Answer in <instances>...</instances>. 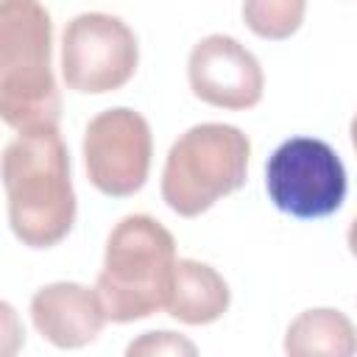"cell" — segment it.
<instances>
[{
	"instance_id": "4fadbf2b",
	"label": "cell",
	"mask_w": 357,
	"mask_h": 357,
	"mask_svg": "<svg viewBox=\"0 0 357 357\" xmlns=\"http://www.w3.org/2000/svg\"><path fill=\"white\" fill-rule=\"evenodd\" d=\"M198 349H195V343L192 340H187V337H181V335H176V332H167V329H162V332H145V335H139L137 340H131L128 343V349H126V354L128 357H139V354H145V357H159V354H187V357H192Z\"/></svg>"
},
{
	"instance_id": "7c38bea8",
	"label": "cell",
	"mask_w": 357,
	"mask_h": 357,
	"mask_svg": "<svg viewBox=\"0 0 357 357\" xmlns=\"http://www.w3.org/2000/svg\"><path fill=\"white\" fill-rule=\"evenodd\" d=\"M307 0H243V20L259 39H287L304 22Z\"/></svg>"
},
{
	"instance_id": "30bf717a",
	"label": "cell",
	"mask_w": 357,
	"mask_h": 357,
	"mask_svg": "<svg viewBox=\"0 0 357 357\" xmlns=\"http://www.w3.org/2000/svg\"><path fill=\"white\" fill-rule=\"evenodd\" d=\"M231 293L226 279L206 262L178 259L173 273V290L167 298V312L190 326H204L218 321L229 310Z\"/></svg>"
},
{
	"instance_id": "5b68a950",
	"label": "cell",
	"mask_w": 357,
	"mask_h": 357,
	"mask_svg": "<svg viewBox=\"0 0 357 357\" xmlns=\"http://www.w3.org/2000/svg\"><path fill=\"white\" fill-rule=\"evenodd\" d=\"M265 190L273 206L298 220L335 215L346 201V167L315 137L284 139L265 165Z\"/></svg>"
},
{
	"instance_id": "9c48e42d",
	"label": "cell",
	"mask_w": 357,
	"mask_h": 357,
	"mask_svg": "<svg viewBox=\"0 0 357 357\" xmlns=\"http://www.w3.org/2000/svg\"><path fill=\"white\" fill-rule=\"evenodd\" d=\"M31 321L56 349H81L92 343L109 321L98 290L78 282H53L33 293Z\"/></svg>"
},
{
	"instance_id": "8992f818",
	"label": "cell",
	"mask_w": 357,
	"mask_h": 357,
	"mask_svg": "<svg viewBox=\"0 0 357 357\" xmlns=\"http://www.w3.org/2000/svg\"><path fill=\"white\" fill-rule=\"evenodd\" d=\"M139 64L134 31L112 14L89 11L67 22L61 36L64 84L84 95H103L126 86Z\"/></svg>"
},
{
	"instance_id": "9a60e30c",
	"label": "cell",
	"mask_w": 357,
	"mask_h": 357,
	"mask_svg": "<svg viewBox=\"0 0 357 357\" xmlns=\"http://www.w3.org/2000/svg\"><path fill=\"white\" fill-rule=\"evenodd\" d=\"M349 134H351V145H354V151H357V114L351 117V128H349Z\"/></svg>"
},
{
	"instance_id": "8fae6325",
	"label": "cell",
	"mask_w": 357,
	"mask_h": 357,
	"mask_svg": "<svg viewBox=\"0 0 357 357\" xmlns=\"http://www.w3.org/2000/svg\"><path fill=\"white\" fill-rule=\"evenodd\" d=\"M284 351L290 357H351L357 354V329L340 310H304L287 326Z\"/></svg>"
},
{
	"instance_id": "ba28073f",
	"label": "cell",
	"mask_w": 357,
	"mask_h": 357,
	"mask_svg": "<svg viewBox=\"0 0 357 357\" xmlns=\"http://www.w3.org/2000/svg\"><path fill=\"white\" fill-rule=\"evenodd\" d=\"M187 78L195 98L218 109H251L262 100L265 75L257 56L234 36H204L187 59Z\"/></svg>"
},
{
	"instance_id": "6da1fadb",
	"label": "cell",
	"mask_w": 357,
	"mask_h": 357,
	"mask_svg": "<svg viewBox=\"0 0 357 357\" xmlns=\"http://www.w3.org/2000/svg\"><path fill=\"white\" fill-rule=\"evenodd\" d=\"M3 190L14 237L28 248L61 243L75 223L70 153L59 128L17 134L3 151Z\"/></svg>"
},
{
	"instance_id": "7a4b0ae2",
	"label": "cell",
	"mask_w": 357,
	"mask_h": 357,
	"mask_svg": "<svg viewBox=\"0 0 357 357\" xmlns=\"http://www.w3.org/2000/svg\"><path fill=\"white\" fill-rule=\"evenodd\" d=\"M53 22L39 0L0 6V117L14 131L59 128V89L50 64Z\"/></svg>"
},
{
	"instance_id": "52a82bcc",
	"label": "cell",
	"mask_w": 357,
	"mask_h": 357,
	"mask_svg": "<svg viewBox=\"0 0 357 357\" xmlns=\"http://www.w3.org/2000/svg\"><path fill=\"white\" fill-rule=\"evenodd\" d=\"M151 126L126 106L106 109L84 131V167L95 190L112 198H128L142 190L151 170Z\"/></svg>"
},
{
	"instance_id": "5bb4252c",
	"label": "cell",
	"mask_w": 357,
	"mask_h": 357,
	"mask_svg": "<svg viewBox=\"0 0 357 357\" xmlns=\"http://www.w3.org/2000/svg\"><path fill=\"white\" fill-rule=\"evenodd\" d=\"M346 240H349V251L357 257V218L351 220V226H349V237H346Z\"/></svg>"
},
{
	"instance_id": "277c9868",
	"label": "cell",
	"mask_w": 357,
	"mask_h": 357,
	"mask_svg": "<svg viewBox=\"0 0 357 357\" xmlns=\"http://www.w3.org/2000/svg\"><path fill=\"white\" fill-rule=\"evenodd\" d=\"M251 142L237 126L201 123L170 148L162 170V198L181 218H198L223 195L240 190Z\"/></svg>"
},
{
	"instance_id": "3957f363",
	"label": "cell",
	"mask_w": 357,
	"mask_h": 357,
	"mask_svg": "<svg viewBox=\"0 0 357 357\" xmlns=\"http://www.w3.org/2000/svg\"><path fill=\"white\" fill-rule=\"evenodd\" d=\"M176 262V240L159 220L148 215L123 218L106 240L95 284L109 321L128 324L167 307Z\"/></svg>"
}]
</instances>
